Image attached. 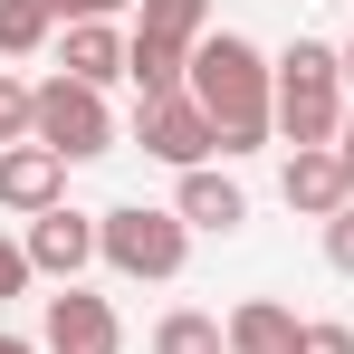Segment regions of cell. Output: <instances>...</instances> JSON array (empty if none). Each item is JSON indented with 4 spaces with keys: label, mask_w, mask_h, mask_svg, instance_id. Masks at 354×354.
Returning <instances> with one entry per match:
<instances>
[{
    "label": "cell",
    "mask_w": 354,
    "mask_h": 354,
    "mask_svg": "<svg viewBox=\"0 0 354 354\" xmlns=\"http://www.w3.org/2000/svg\"><path fill=\"white\" fill-rule=\"evenodd\" d=\"M192 106L211 115L221 134V153H259L268 134H278V67L259 58V39H239V29H211L201 48H192Z\"/></svg>",
    "instance_id": "obj_1"
},
{
    "label": "cell",
    "mask_w": 354,
    "mask_h": 354,
    "mask_svg": "<svg viewBox=\"0 0 354 354\" xmlns=\"http://www.w3.org/2000/svg\"><path fill=\"white\" fill-rule=\"evenodd\" d=\"M278 134L297 153L345 134V58L326 39H288V58H278Z\"/></svg>",
    "instance_id": "obj_2"
},
{
    "label": "cell",
    "mask_w": 354,
    "mask_h": 354,
    "mask_svg": "<svg viewBox=\"0 0 354 354\" xmlns=\"http://www.w3.org/2000/svg\"><path fill=\"white\" fill-rule=\"evenodd\" d=\"M96 259H106L115 278H144V288H163V278H182V259H192V230H182V211L115 201V211H96Z\"/></svg>",
    "instance_id": "obj_3"
},
{
    "label": "cell",
    "mask_w": 354,
    "mask_h": 354,
    "mask_svg": "<svg viewBox=\"0 0 354 354\" xmlns=\"http://www.w3.org/2000/svg\"><path fill=\"white\" fill-rule=\"evenodd\" d=\"M29 144H48L58 163H96V153H115V115H106L96 86L48 77V86H39V124H29Z\"/></svg>",
    "instance_id": "obj_4"
},
{
    "label": "cell",
    "mask_w": 354,
    "mask_h": 354,
    "mask_svg": "<svg viewBox=\"0 0 354 354\" xmlns=\"http://www.w3.org/2000/svg\"><path fill=\"white\" fill-rule=\"evenodd\" d=\"M134 144H144L153 163H173V173H201V163L221 153V134L192 106V86H182V96H144V106H134Z\"/></svg>",
    "instance_id": "obj_5"
},
{
    "label": "cell",
    "mask_w": 354,
    "mask_h": 354,
    "mask_svg": "<svg viewBox=\"0 0 354 354\" xmlns=\"http://www.w3.org/2000/svg\"><path fill=\"white\" fill-rule=\"evenodd\" d=\"M39 354H124V326L96 288H58L39 316Z\"/></svg>",
    "instance_id": "obj_6"
},
{
    "label": "cell",
    "mask_w": 354,
    "mask_h": 354,
    "mask_svg": "<svg viewBox=\"0 0 354 354\" xmlns=\"http://www.w3.org/2000/svg\"><path fill=\"white\" fill-rule=\"evenodd\" d=\"M19 249H29V268H39V278L77 288V268L96 259V211H67V201H58V211H39V221H29Z\"/></svg>",
    "instance_id": "obj_7"
},
{
    "label": "cell",
    "mask_w": 354,
    "mask_h": 354,
    "mask_svg": "<svg viewBox=\"0 0 354 354\" xmlns=\"http://www.w3.org/2000/svg\"><path fill=\"white\" fill-rule=\"evenodd\" d=\"M278 192H288V211H297V221H335V211L354 201V182H345V163H335V144H306V153H288Z\"/></svg>",
    "instance_id": "obj_8"
},
{
    "label": "cell",
    "mask_w": 354,
    "mask_h": 354,
    "mask_svg": "<svg viewBox=\"0 0 354 354\" xmlns=\"http://www.w3.org/2000/svg\"><path fill=\"white\" fill-rule=\"evenodd\" d=\"M0 201L29 211V221L58 211V201H67V163L48 153V144H10V153H0Z\"/></svg>",
    "instance_id": "obj_9"
},
{
    "label": "cell",
    "mask_w": 354,
    "mask_h": 354,
    "mask_svg": "<svg viewBox=\"0 0 354 354\" xmlns=\"http://www.w3.org/2000/svg\"><path fill=\"white\" fill-rule=\"evenodd\" d=\"M173 211H182V230H221V239H230L239 221H249V192H239L230 173H211V163H201V173H182Z\"/></svg>",
    "instance_id": "obj_10"
},
{
    "label": "cell",
    "mask_w": 354,
    "mask_h": 354,
    "mask_svg": "<svg viewBox=\"0 0 354 354\" xmlns=\"http://www.w3.org/2000/svg\"><path fill=\"white\" fill-rule=\"evenodd\" d=\"M221 326H230V354H297L306 345V316L278 306V297H249V306H230Z\"/></svg>",
    "instance_id": "obj_11"
},
{
    "label": "cell",
    "mask_w": 354,
    "mask_h": 354,
    "mask_svg": "<svg viewBox=\"0 0 354 354\" xmlns=\"http://www.w3.org/2000/svg\"><path fill=\"white\" fill-rule=\"evenodd\" d=\"M58 58H67L58 77H77V86H96V96H106V86L124 77V39H115V19H77Z\"/></svg>",
    "instance_id": "obj_12"
},
{
    "label": "cell",
    "mask_w": 354,
    "mask_h": 354,
    "mask_svg": "<svg viewBox=\"0 0 354 354\" xmlns=\"http://www.w3.org/2000/svg\"><path fill=\"white\" fill-rule=\"evenodd\" d=\"M124 77L144 86V96H182V77H192V48H173V39H124Z\"/></svg>",
    "instance_id": "obj_13"
},
{
    "label": "cell",
    "mask_w": 354,
    "mask_h": 354,
    "mask_svg": "<svg viewBox=\"0 0 354 354\" xmlns=\"http://www.w3.org/2000/svg\"><path fill=\"white\" fill-rule=\"evenodd\" d=\"M134 29L173 39V48H201L211 39V0H134Z\"/></svg>",
    "instance_id": "obj_14"
},
{
    "label": "cell",
    "mask_w": 354,
    "mask_h": 354,
    "mask_svg": "<svg viewBox=\"0 0 354 354\" xmlns=\"http://www.w3.org/2000/svg\"><path fill=\"white\" fill-rule=\"evenodd\" d=\"M153 354H230V326L201 316V306H173V316L153 326Z\"/></svg>",
    "instance_id": "obj_15"
},
{
    "label": "cell",
    "mask_w": 354,
    "mask_h": 354,
    "mask_svg": "<svg viewBox=\"0 0 354 354\" xmlns=\"http://www.w3.org/2000/svg\"><path fill=\"white\" fill-rule=\"evenodd\" d=\"M48 29H58V10H48V0H0V58H39V48H48Z\"/></svg>",
    "instance_id": "obj_16"
},
{
    "label": "cell",
    "mask_w": 354,
    "mask_h": 354,
    "mask_svg": "<svg viewBox=\"0 0 354 354\" xmlns=\"http://www.w3.org/2000/svg\"><path fill=\"white\" fill-rule=\"evenodd\" d=\"M29 124H39V86H19V77L0 67V153L29 144Z\"/></svg>",
    "instance_id": "obj_17"
},
{
    "label": "cell",
    "mask_w": 354,
    "mask_h": 354,
    "mask_svg": "<svg viewBox=\"0 0 354 354\" xmlns=\"http://www.w3.org/2000/svg\"><path fill=\"white\" fill-rule=\"evenodd\" d=\"M326 268H335V278H354V201L326 221Z\"/></svg>",
    "instance_id": "obj_18"
},
{
    "label": "cell",
    "mask_w": 354,
    "mask_h": 354,
    "mask_svg": "<svg viewBox=\"0 0 354 354\" xmlns=\"http://www.w3.org/2000/svg\"><path fill=\"white\" fill-rule=\"evenodd\" d=\"M297 354H354V326L345 316H316V326H306V345Z\"/></svg>",
    "instance_id": "obj_19"
},
{
    "label": "cell",
    "mask_w": 354,
    "mask_h": 354,
    "mask_svg": "<svg viewBox=\"0 0 354 354\" xmlns=\"http://www.w3.org/2000/svg\"><path fill=\"white\" fill-rule=\"evenodd\" d=\"M29 278H39V268H29V249H19V239H0V297H19Z\"/></svg>",
    "instance_id": "obj_20"
},
{
    "label": "cell",
    "mask_w": 354,
    "mask_h": 354,
    "mask_svg": "<svg viewBox=\"0 0 354 354\" xmlns=\"http://www.w3.org/2000/svg\"><path fill=\"white\" fill-rule=\"evenodd\" d=\"M48 10H58L67 29H77V19H115V10H134V0H48Z\"/></svg>",
    "instance_id": "obj_21"
},
{
    "label": "cell",
    "mask_w": 354,
    "mask_h": 354,
    "mask_svg": "<svg viewBox=\"0 0 354 354\" xmlns=\"http://www.w3.org/2000/svg\"><path fill=\"white\" fill-rule=\"evenodd\" d=\"M335 163H345V182H354V106H345V134H335Z\"/></svg>",
    "instance_id": "obj_22"
},
{
    "label": "cell",
    "mask_w": 354,
    "mask_h": 354,
    "mask_svg": "<svg viewBox=\"0 0 354 354\" xmlns=\"http://www.w3.org/2000/svg\"><path fill=\"white\" fill-rule=\"evenodd\" d=\"M0 354H39V345H29V335H0Z\"/></svg>",
    "instance_id": "obj_23"
},
{
    "label": "cell",
    "mask_w": 354,
    "mask_h": 354,
    "mask_svg": "<svg viewBox=\"0 0 354 354\" xmlns=\"http://www.w3.org/2000/svg\"><path fill=\"white\" fill-rule=\"evenodd\" d=\"M335 58H345V86H354V39H345V48H335Z\"/></svg>",
    "instance_id": "obj_24"
}]
</instances>
